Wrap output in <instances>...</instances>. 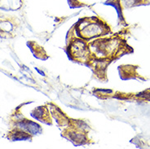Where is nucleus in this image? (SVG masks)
Listing matches in <instances>:
<instances>
[{
    "label": "nucleus",
    "instance_id": "f257e3e1",
    "mask_svg": "<svg viewBox=\"0 0 150 149\" xmlns=\"http://www.w3.org/2000/svg\"><path fill=\"white\" fill-rule=\"evenodd\" d=\"M15 30H13V25L8 20H5L4 21L0 20V33L3 35H8L10 36L11 33Z\"/></svg>",
    "mask_w": 150,
    "mask_h": 149
},
{
    "label": "nucleus",
    "instance_id": "f03ea898",
    "mask_svg": "<svg viewBox=\"0 0 150 149\" xmlns=\"http://www.w3.org/2000/svg\"><path fill=\"white\" fill-rule=\"evenodd\" d=\"M29 138H30V135H27L26 133L21 131H15L13 133H11V138L13 140H22Z\"/></svg>",
    "mask_w": 150,
    "mask_h": 149
}]
</instances>
